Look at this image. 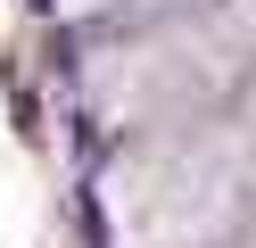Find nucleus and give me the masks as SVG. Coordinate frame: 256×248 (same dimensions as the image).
Returning <instances> with one entry per match:
<instances>
[{
    "instance_id": "f257e3e1",
    "label": "nucleus",
    "mask_w": 256,
    "mask_h": 248,
    "mask_svg": "<svg viewBox=\"0 0 256 248\" xmlns=\"http://www.w3.org/2000/svg\"><path fill=\"white\" fill-rule=\"evenodd\" d=\"M240 207L232 141H166L116 174V215L132 248H206Z\"/></svg>"
}]
</instances>
